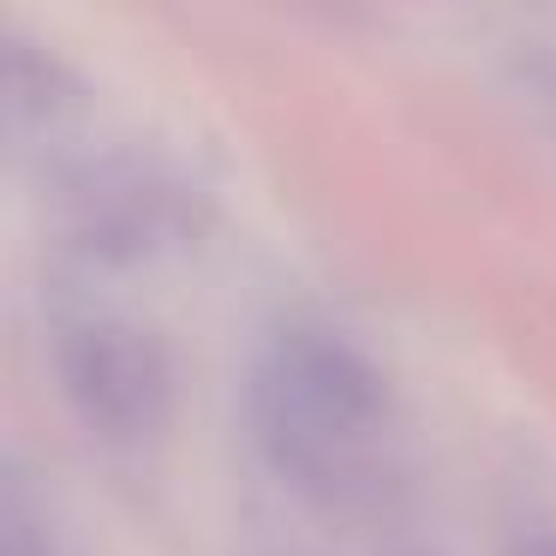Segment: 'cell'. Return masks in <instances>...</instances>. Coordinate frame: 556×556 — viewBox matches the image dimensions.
<instances>
[{
    "instance_id": "7a4b0ae2",
    "label": "cell",
    "mask_w": 556,
    "mask_h": 556,
    "mask_svg": "<svg viewBox=\"0 0 556 556\" xmlns=\"http://www.w3.org/2000/svg\"><path fill=\"white\" fill-rule=\"evenodd\" d=\"M54 371L90 431L138 443L168 419V353L156 329L114 305H73L54 317Z\"/></svg>"
},
{
    "instance_id": "5b68a950",
    "label": "cell",
    "mask_w": 556,
    "mask_h": 556,
    "mask_svg": "<svg viewBox=\"0 0 556 556\" xmlns=\"http://www.w3.org/2000/svg\"><path fill=\"white\" fill-rule=\"evenodd\" d=\"M508 556H556V527H527L508 544Z\"/></svg>"
},
{
    "instance_id": "3957f363",
    "label": "cell",
    "mask_w": 556,
    "mask_h": 556,
    "mask_svg": "<svg viewBox=\"0 0 556 556\" xmlns=\"http://www.w3.org/2000/svg\"><path fill=\"white\" fill-rule=\"evenodd\" d=\"M198 216L192 186L150 156L90 162L66 192V228L90 257H144L174 245Z\"/></svg>"
},
{
    "instance_id": "277c9868",
    "label": "cell",
    "mask_w": 556,
    "mask_h": 556,
    "mask_svg": "<svg viewBox=\"0 0 556 556\" xmlns=\"http://www.w3.org/2000/svg\"><path fill=\"white\" fill-rule=\"evenodd\" d=\"M0 556H54V544H49V539H42V532L25 520L18 496L7 503V539H0Z\"/></svg>"
},
{
    "instance_id": "6da1fadb",
    "label": "cell",
    "mask_w": 556,
    "mask_h": 556,
    "mask_svg": "<svg viewBox=\"0 0 556 556\" xmlns=\"http://www.w3.org/2000/svg\"><path fill=\"white\" fill-rule=\"evenodd\" d=\"M245 413L269 467L288 484L353 503L389 467V383L353 336L329 324H281L257 341Z\"/></svg>"
}]
</instances>
